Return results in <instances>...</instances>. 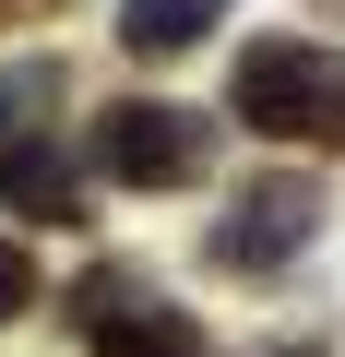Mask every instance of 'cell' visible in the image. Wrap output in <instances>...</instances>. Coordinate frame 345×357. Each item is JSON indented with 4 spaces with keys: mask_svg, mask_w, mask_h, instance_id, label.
<instances>
[{
    "mask_svg": "<svg viewBox=\"0 0 345 357\" xmlns=\"http://www.w3.org/2000/svg\"><path fill=\"white\" fill-rule=\"evenodd\" d=\"M238 119L262 143H309V155H345V48L321 36H250L238 72H227Z\"/></svg>",
    "mask_w": 345,
    "mask_h": 357,
    "instance_id": "6da1fadb",
    "label": "cell"
},
{
    "mask_svg": "<svg viewBox=\"0 0 345 357\" xmlns=\"http://www.w3.org/2000/svg\"><path fill=\"white\" fill-rule=\"evenodd\" d=\"M95 167L119 178V191H191V178L215 167V119L179 107V96H119L95 119Z\"/></svg>",
    "mask_w": 345,
    "mask_h": 357,
    "instance_id": "7a4b0ae2",
    "label": "cell"
},
{
    "mask_svg": "<svg viewBox=\"0 0 345 357\" xmlns=\"http://www.w3.org/2000/svg\"><path fill=\"white\" fill-rule=\"evenodd\" d=\"M309 238H321V178L274 167V178H250V191L215 215V274H286Z\"/></svg>",
    "mask_w": 345,
    "mask_h": 357,
    "instance_id": "3957f363",
    "label": "cell"
},
{
    "mask_svg": "<svg viewBox=\"0 0 345 357\" xmlns=\"http://www.w3.org/2000/svg\"><path fill=\"white\" fill-rule=\"evenodd\" d=\"M72 333L95 345V357H203V321L179 310V298H155L143 274H84L72 286Z\"/></svg>",
    "mask_w": 345,
    "mask_h": 357,
    "instance_id": "277c9868",
    "label": "cell"
},
{
    "mask_svg": "<svg viewBox=\"0 0 345 357\" xmlns=\"http://www.w3.org/2000/svg\"><path fill=\"white\" fill-rule=\"evenodd\" d=\"M0 215H36V227L84 215V178H72V155H60V143H13V155H0Z\"/></svg>",
    "mask_w": 345,
    "mask_h": 357,
    "instance_id": "5b68a950",
    "label": "cell"
},
{
    "mask_svg": "<svg viewBox=\"0 0 345 357\" xmlns=\"http://www.w3.org/2000/svg\"><path fill=\"white\" fill-rule=\"evenodd\" d=\"M227 24V0H119V48L131 60H179Z\"/></svg>",
    "mask_w": 345,
    "mask_h": 357,
    "instance_id": "8992f818",
    "label": "cell"
},
{
    "mask_svg": "<svg viewBox=\"0 0 345 357\" xmlns=\"http://www.w3.org/2000/svg\"><path fill=\"white\" fill-rule=\"evenodd\" d=\"M24 310H36V262L0 238V321H24Z\"/></svg>",
    "mask_w": 345,
    "mask_h": 357,
    "instance_id": "52a82bcc",
    "label": "cell"
},
{
    "mask_svg": "<svg viewBox=\"0 0 345 357\" xmlns=\"http://www.w3.org/2000/svg\"><path fill=\"white\" fill-rule=\"evenodd\" d=\"M286 357H309V345H286Z\"/></svg>",
    "mask_w": 345,
    "mask_h": 357,
    "instance_id": "ba28073f",
    "label": "cell"
}]
</instances>
